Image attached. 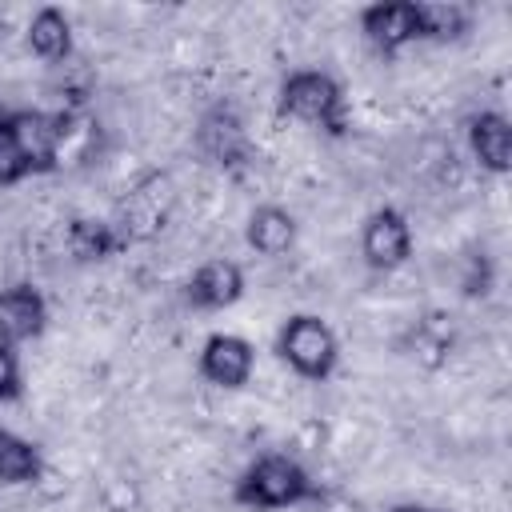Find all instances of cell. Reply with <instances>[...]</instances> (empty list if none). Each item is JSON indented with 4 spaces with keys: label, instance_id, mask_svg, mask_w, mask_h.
<instances>
[{
    "label": "cell",
    "instance_id": "cell-1",
    "mask_svg": "<svg viewBox=\"0 0 512 512\" xmlns=\"http://www.w3.org/2000/svg\"><path fill=\"white\" fill-rule=\"evenodd\" d=\"M316 496V484L312 476L284 452H268V456H256L236 488H232V500L240 508H252V512H276V508H292V504H304Z\"/></svg>",
    "mask_w": 512,
    "mask_h": 512
},
{
    "label": "cell",
    "instance_id": "cell-2",
    "mask_svg": "<svg viewBox=\"0 0 512 512\" xmlns=\"http://www.w3.org/2000/svg\"><path fill=\"white\" fill-rule=\"evenodd\" d=\"M280 112L292 120H304L312 128H324L328 136H344L348 108L340 84L320 68H296L280 84Z\"/></svg>",
    "mask_w": 512,
    "mask_h": 512
},
{
    "label": "cell",
    "instance_id": "cell-3",
    "mask_svg": "<svg viewBox=\"0 0 512 512\" xmlns=\"http://www.w3.org/2000/svg\"><path fill=\"white\" fill-rule=\"evenodd\" d=\"M276 352L304 380H328L336 360H340L336 332L320 316H312V312H300V316L284 320V328L276 336Z\"/></svg>",
    "mask_w": 512,
    "mask_h": 512
},
{
    "label": "cell",
    "instance_id": "cell-4",
    "mask_svg": "<svg viewBox=\"0 0 512 512\" xmlns=\"http://www.w3.org/2000/svg\"><path fill=\"white\" fill-rule=\"evenodd\" d=\"M360 256H364L368 268H380V272H392V268L408 264V256H412V224H408V216L400 208H392V204L376 208L364 220Z\"/></svg>",
    "mask_w": 512,
    "mask_h": 512
},
{
    "label": "cell",
    "instance_id": "cell-5",
    "mask_svg": "<svg viewBox=\"0 0 512 512\" xmlns=\"http://www.w3.org/2000/svg\"><path fill=\"white\" fill-rule=\"evenodd\" d=\"M200 376L216 388H244L256 368V348L236 332H212L200 348Z\"/></svg>",
    "mask_w": 512,
    "mask_h": 512
},
{
    "label": "cell",
    "instance_id": "cell-6",
    "mask_svg": "<svg viewBox=\"0 0 512 512\" xmlns=\"http://www.w3.org/2000/svg\"><path fill=\"white\" fill-rule=\"evenodd\" d=\"M360 32L372 40L376 52L392 56L404 44L420 40V16H416V0H380L368 4L360 12Z\"/></svg>",
    "mask_w": 512,
    "mask_h": 512
},
{
    "label": "cell",
    "instance_id": "cell-7",
    "mask_svg": "<svg viewBox=\"0 0 512 512\" xmlns=\"http://www.w3.org/2000/svg\"><path fill=\"white\" fill-rule=\"evenodd\" d=\"M48 324V304L32 284L0 288V344H24L36 340Z\"/></svg>",
    "mask_w": 512,
    "mask_h": 512
},
{
    "label": "cell",
    "instance_id": "cell-8",
    "mask_svg": "<svg viewBox=\"0 0 512 512\" xmlns=\"http://www.w3.org/2000/svg\"><path fill=\"white\" fill-rule=\"evenodd\" d=\"M244 296V272L236 260H204L188 280V304L204 312L232 308Z\"/></svg>",
    "mask_w": 512,
    "mask_h": 512
},
{
    "label": "cell",
    "instance_id": "cell-9",
    "mask_svg": "<svg viewBox=\"0 0 512 512\" xmlns=\"http://www.w3.org/2000/svg\"><path fill=\"white\" fill-rule=\"evenodd\" d=\"M468 148L480 168L504 176L512 168V124L504 112H480L468 120Z\"/></svg>",
    "mask_w": 512,
    "mask_h": 512
},
{
    "label": "cell",
    "instance_id": "cell-10",
    "mask_svg": "<svg viewBox=\"0 0 512 512\" xmlns=\"http://www.w3.org/2000/svg\"><path fill=\"white\" fill-rule=\"evenodd\" d=\"M244 240L252 252L260 256H284L292 244H296V216L280 204H260L252 216H248V228H244Z\"/></svg>",
    "mask_w": 512,
    "mask_h": 512
},
{
    "label": "cell",
    "instance_id": "cell-11",
    "mask_svg": "<svg viewBox=\"0 0 512 512\" xmlns=\"http://www.w3.org/2000/svg\"><path fill=\"white\" fill-rule=\"evenodd\" d=\"M64 240H68V252L84 264L108 260L112 252H120L128 244L124 232H116L108 220H96V216H72L68 228H64Z\"/></svg>",
    "mask_w": 512,
    "mask_h": 512
},
{
    "label": "cell",
    "instance_id": "cell-12",
    "mask_svg": "<svg viewBox=\"0 0 512 512\" xmlns=\"http://www.w3.org/2000/svg\"><path fill=\"white\" fill-rule=\"evenodd\" d=\"M28 48L48 64L68 60L72 56V24H68V16L60 8H52V4L36 8L32 20H28Z\"/></svg>",
    "mask_w": 512,
    "mask_h": 512
},
{
    "label": "cell",
    "instance_id": "cell-13",
    "mask_svg": "<svg viewBox=\"0 0 512 512\" xmlns=\"http://www.w3.org/2000/svg\"><path fill=\"white\" fill-rule=\"evenodd\" d=\"M200 148L216 160V164H240L248 156V140H244V128L232 112H212L204 116L200 124Z\"/></svg>",
    "mask_w": 512,
    "mask_h": 512
},
{
    "label": "cell",
    "instance_id": "cell-14",
    "mask_svg": "<svg viewBox=\"0 0 512 512\" xmlns=\"http://www.w3.org/2000/svg\"><path fill=\"white\" fill-rule=\"evenodd\" d=\"M44 472V456L32 440L12 428H0V484H32Z\"/></svg>",
    "mask_w": 512,
    "mask_h": 512
},
{
    "label": "cell",
    "instance_id": "cell-15",
    "mask_svg": "<svg viewBox=\"0 0 512 512\" xmlns=\"http://www.w3.org/2000/svg\"><path fill=\"white\" fill-rule=\"evenodd\" d=\"M420 16V40H460L468 32V8L464 4H444V0H416Z\"/></svg>",
    "mask_w": 512,
    "mask_h": 512
},
{
    "label": "cell",
    "instance_id": "cell-16",
    "mask_svg": "<svg viewBox=\"0 0 512 512\" xmlns=\"http://www.w3.org/2000/svg\"><path fill=\"white\" fill-rule=\"evenodd\" d=\"M4 112V108H0ZM28 176H40V168H36V160L20 148V140L8 132V124H4V116H0V188H12V184H20V180H28Z\"/></svg>",
    "mask_w": 512,
    "mask_h": 512
},
{
    "label": "cell",
    "instance_id": "cell-17",
    "mask_svg": "<svg viewBox=\"0 0 512 512\" xmlns=\"http://www.w3.org/2000/svg\"><path fill=\"white\" fill-rule=\"evenodd\" d=\"M412 348H416V360L424 368H440L448 360V348H452V336L440 332L432 320H424L416 332H412Z\"/></svg>",
    "mask_w": 512,
    "mask_h": 512
},
{
    "label": "cell",
    "instance_id": "cell-18",
    "mask_svg": "<svg viewBox=\"0 0 512 512\" xmlns=\"http://www.w3.org/2000/svg\"><path fill=\"white\" fill-rule=\"evenodd\" d=\"M24 392V372H20V356L12 344H0V404L20 400Z\"/></svg>",
    "mask_w": 512,
    "mask_h": 512
},
{
    "label": "cell",
    "instance_id": "cell-19",
    "mask_svg": "<svg viewBox=\"0 0 512 512\" xmlns=\"http://www.w3.org/2000/svg\"><path fill=\"white\" fill-rule=\"evenodd\" d=\"M488 284H492V268H488V260H484V256H472L468 276H464V292H468V296H484Z\"/></svg>",
    "mask_w": 512,
    "mask_h": 512
},
{
    "label": "cell",
    "instance_id": "cell-20",
    "mask_svg": "<svg viewBox=\"0 0 512 512\" xmlns=\"http://www.w3.org/2000/svg\"><path fill=\"white\" fill-rule=\"evenodd\" d=\"M104 500H108V508H112V512H128V508L136 504V488H132L128 480H116V484L104 492Z\"/></svg>",
    "mask_w": 512,
    "mask_h": 512
},
{
    "label": "cell",
    "instance_id": "cell-21",
    "mask_svg": "<svg viewBox=\"0 0 512 512\" xmlns=\"http://www.w3.org/2000/svg\"><path fill=\"white\" fill-rule=\"evenodd\" d=\"M392 512H444V508H428V504H396Z\"/></svg>",
    "mask_w": 512,
    "mask_h": 512
}]
</instances>
